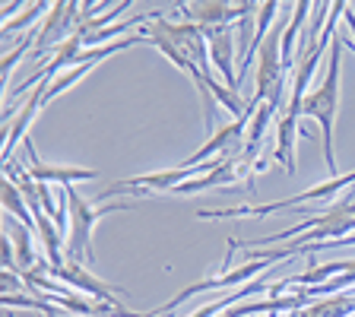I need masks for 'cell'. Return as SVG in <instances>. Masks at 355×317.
I'll list each match as a JSON object with an SVG mask.
<instances>
[{
  "label": "cell",
  "instance_id": "cell-1",
  "mask_svg": "<svg viewBox=\"0 0 355 317\" xmlns=\"http://www.w3.org/2000/svg\"><path fill=\"white\" fill-rule=\"evenodd\" d=\"M343 35L336 38L333 44V54L327 60V76L302 105V114L304 118H314L320 124V133H324V159H327V169L330 175L336 178V159H333V118H336V108H340V60H343Z\"/></svg>",
  "mask_w": 355,
  "mask_h": 317
},
{
  "label": "cell",
  "instance_id": "cell-2",
  "mask_svg": "<svg viewBox=\"0 0 355 317\" xmlns=\"http://www.w3.org/2000/svg\"><path fill=\"white\" fill-rule=\"evenodd\" d=\"M121 209H127V203H114V207H89V200H83L80 194L73 191V185L67 187V213H70L67 254H70V260H76V264H80V260L92 264V248H89V241H92L96 222L108 213H121Z\"/></svg>",
  "mask_w": 355,
  "mask_h": 317
},
{
  "label": "cell",
  "instance_id": "cell-3",
  "mask_svg": "<svg viewBox=\"0 0 355 317\" xmlns=\"http://www.w3.org/2000/svg\"><path fill=\"white\" fill-rule=\"evenodd\" d=\"M355 185V171L346 178H330V181H324V185L311 187V191L298 194V197L292 200H279V203H266V207H257V203H248V207H229V209H200V216L203 219H216V216H270V213H279V209H292V207H302V203H308V200H324V197H336V194H343L346 187Z\"/></svg>",
  "mask_w": 355,
  "mask_h": 317
},
{
  "label": "cell",
  "instance_id": "cell-4",
  "mask_svg": "<svg viewBox=\"0 0 355 317\" xmlns=\"http://www.w3.org/2000/svg\"><path fill=\"white\" fill-rule=\"evenodd\" d=\"M48 273H51L54 280L67 282L70 289H80V292H86V295L98 298V302H114V298H108V295H114V292H118V295H124V289L108 286V282L96 280V276L86 273L76 260H70V264H64V266H48Z\"/></svg>",
  "mask_w": 355,
  "mask_h": 317
},
{
  "label": "cell",
  "instance_id": "cell-5",
  "mask_svg": "<svg viewBox=\"0 0 355 317\" xmlns=\"http://www.w3.org/2000/svg\"><path fill=\"white\" fill-rule=\"evenodd\" d=\"M22 146L29 149V162H32V169L26 171V175H29L32 181H38V185L70 187L73 181H96V178H98V171H92V169H48V165L38 162L35 149H32V140H26Z\"/></svg>",
  "mask_w": 355,
  "mask_h": 317
},
{
  "label": "cell",
  "instance_id": "cell-6",
  "mask_svg": "<svg viewBox=\"0 0 355 317\" xmlns=\"http://www.w3.org/2000/svg\"><path fill=\"white\" fill-rule=\"evenodd\" d=\"M3 207H7L13 216H19L22 225H29V229L35 225V222L29 219V203H26V194H22L19 187H16L13 181H10V178L3 181Z\"/></svg>",
  "mask_w": 355,
  "mask_h": 317
},
{
  "label": "cell",
  "instance_id": "cell-7",
  "mask_svg": "<svg viewBox=\"0 0 355 317\" xmlns=\"http://www.w3.org/2000/svg\"><path fill=\"white\" fill-rule=\"evenodd\" d=\"M16 251L22 266H35V248H32V229H16Z\"/></svg>",
  "mask_w": 355,
  "mask_h": 317
}]
</instances>
